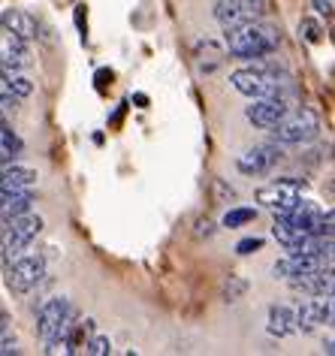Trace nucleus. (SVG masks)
<instances>
[{"mask_svg": "<svg viewBox=\"0 0 335 356\" xmlns=\"http://www.w3.org/2000/svg\"><path fill=\"white\" fill-rule=\"evenodd\" d=\"M230 85L239 94L251 97V100H260V97H287L293 91L287 70L263 58H257L251 67H242L236 73H230Z\"/></svg>", "mask_w": 335, "mask_h": 356, "instance_id": "f257e3e1", "label": "nucleus"}, {"mask_svg": "<svg viewBox=\"0 0 335 356\" xmlns=\"http://www.w3.org/2000/svg\"><path fill=\"white\" fill-rule=\"evenodd\" d=\"M224 42L230 49L233 58L251 60V58H266L272 51H278L281 46V33L278 28H272L266 22H248V24H233L224 28Z\"/></svg>", "mask_w": 335, "mask_h": 356, "instance_id": "f03ea898", "label": "nucleus"}, {"mask_svg": "<svg viewBox=\"0 0 335 356\" xmlns=\"http://www.w3.org/2000/svg\"><path fill=\"white\" fill-rule=\"evenodd\" d=\"M73 323H76V308L67 296H51L49 302H42L37 311V335L46 341L49 353L60 350V347L67 350V338Z\"/></svg>", "mask_w": 335, "mask_h": 356, "instance_id": "7ed1b4c3", "label": "nucleus"}, {"mask_svg": "<svg viewBox=\"0 0 335 356\" xmlns=\"http://www.w3.org/2000/svg\"><path fill=\"white\" fill-rule=\"evenodd\" d=\"M42 218L40 215H31V211H24V215H15V218H6L3 220V263H10V257H22V251L28 248L33 238L42 233Z\"/></svg>", "mask_w": 335, "mask_h": 356, "instance_id": "20e7f679", "label": "nucleus"}, {"mask_svg": "<svg viewBox=\"0 0 335 356\" xmlns=\"http://www.w3.org/2000/svg\"><path fill=\"white\" fill-rule=\"evenodd\" d=\"M320 133V118L311 109H302L296 115H287L278 127H272V139L281 142V145H302V142L317 139Z\"/></svg>", "mask_w": 335, "mask_h": 356, "instance_id": "39448f33", "label": "nucleus"}, {"mask_svg": "<svg viewBox=\"0 0 335 356\" xmlns=\"http://www.w3.org/2000/svg\"><path fill=\"white\" fill-rule=\"evenodd\" d=\"M46 275V260L40 254H31V257H15L13 263L3 266V281L13 293H28L33 290L37 284L42 281Z\"/></svg>", "mask_w": 335, "mask_h": 356, "instance_id": "423d86ee", "label": "nucleus"}, {"mask_svg": "<svg viewBox=\"0 0 335 356\" xmlns=\"http://www.w3.org/2000/svg\"><path fill=\"white\" fill-rule=\"evenodd\" d=\"M266 13H269V0H215V6H211V15L224 28L257 22Z\"/></svg>", "mask_w": 335, "mask_h": 356, "instance_id": "0eeeda50", "label": "nucleus"}, {"mask_svg": "<svg viewBox=\"0 0 335 356\" xmlns=\"http://www.w3.org/2000/svg\"><path fill=\"white\" fill-rule=\"evenodd\" d=\"M305 184L296 181V178H281V181H272L269 188H260L257 191V202H263L266 209H272L275 215H287V211H293L302 197Z\"/></svg>", "mask_w": 335, "mask_h": 356, "instance_id": "6e6552de", "label": "nucleus"}, {"mask_svg": "<svg viewBox=\"0 0 335 356\" xmlns=\"http://www.w3.org/2000/svg\"><path fill=\"white\" fill-rule=\"evenodd\" d=\"M290 115V100L287 97H260L251 106H245V118H248L254 127L260 130H272L278 127Z\"/></svg>", "mask_w": 335, "mask_h": 356, "instance_id": "1a4fd4ad", "label": "nucleus"}, {"mask_svg": "<svg viewBox=\"0 0 335 356\" xmlns=\"http://www.w3.org/2000/svg\"><path fill=\"white\" fill-rule=\"evenodd\" d=\"M281 157H284L281 142L272 139V142H263V145L242 151V154L236 157V166H239V172H245V175H263V172H269Z\"/></svg>", "mask_w": 335, "mask_h": 356, "instance_id": "9d476101", "label": "nucleus"}, {"mask_svg": "<svg viewBox=\"0 0 335 356\" xmlns=\"http://www.w3.org/2000/svg\"><path fill=\"white\" fill-rule=\"evenodd\" d=\"M290 287L299 293H308V296H335V263H326L314 272L296 275V278H290Z\"/></svg>", "mask_w": 335, "mask_h": 356, "instance_id": "9b49d317", "label": "nucleus"}, {"mask_svg": "<svg viewBox=\"0 0 335 356\" xmlns=\"http://www.w3.org/2000/svg\"><path fill=\"white\" fill-rule=\"evenodd\" d=\"M332 308H335V296H317V299H308L296 308V320H299V329L302 332H314L317 326H329V317H332Z\"/></svg>", "mask_w": 335, "mask_h": 356, "instance_id": "f8f14e48", "label": "nucleus"}, {"mask_svg": "<svg viewBox=\"0 0 335 356\" xmlns=\"http://www.w3.org/2000/svg\"><path fill=\"white\" fill-rule=\"evenodd\" d=\"M329 260L326 257H317V254H287L284 260H278L275 266H272V278H296V275H305V272H314L320 269V266H326Z\"/></svg>", "mask_w": 335, "mask_h": 356, "instance_id": "ddd939ff", "label": "nucleus"}, {"mask_svg": "<svg viewBox=\"0 0 335 356\" xmlns=\"http://www.w3.org/2000/svg\"><path fill=\"white\" fill-rule=\"evenodd\" d=\"M0 55H3V70L31 67V51H28V46H24V37H19V33H13V31H3Z\"/></svg>", "mask_w": 335, "mask_h": 356, "instance_id": "4468645a", "label": "nucleus"}, {"mask_svg": "<svg viewBox=\"0 0 335 356\" xmlns=\"http://www.w3.org/2000/svg\"><path fill=\"white\" fill-rule=\"evenodd\" d=\"M33 202H37L33 188H3V197H0V215H3V220L15 218V215H24Z\"/></svg>", "mask_w": 335, "mask_h": 356, "instance_id": "2eb2a0df", "label": "nucleus"}, {"mask_svg": "<svg viewBox=\"0 0 335 356\" xmlns=\"http://www.w3.org/2000/svg\"><path fill=\"white\" fill-rule=\"evenodd\" d=\"M0 24H3V31H13V33H19V37H24V40H31V37H37L40 33V22L33 19L31 13L13 10V6L0 13Z\"/></svg>", "mask_w": 335, "mask_h": 356, "instance_id": "dca6fc26", "label": "nucleus"}, {"mask_svg": "<svg viewBox=\"0 0 335 356\" xmlns=\"http://www.w3.org/2000/svg\"><path fill=\"white\" fill-rule=\"evenodd\" d=\"M299 329V320H296V311L287 308V305H272L269 308V323H266V332L272 338H287Z\"/></svg>", "mask_w": 335, "mask_h": 356, "instance_id": "f3484780", "label": "nucleus"}, {"mask_svg": "<svg viewBox=\"0 0 335 356\" xmlns=\"http://www.w3.org/2000/svg\"><path fill=\"white\" fill-rule=\"evenodd\" d=\"M37 169L31 166H19V163H6L3 166V188H33L37 184Z\"/></svg>", "mask_w": 335, "mask_h": 356, "instance_id": "a211bd4d", "label": "nucleus"}, {"mask_svg": "<svg viewBox=\"0 0 335 356\" xmlns=\"http://www.w3.org/2000/svg\"><path fill=\"white\" fill-rule=\"evenodd\" d=\"M22 148H24V142L19 139V133L10 127V121H3V127H0V160H3V166L15 163V157L22 154Z\"/></svg>", "mask_w": 335, "mask_h": 356, "instance_id": "6ab92c4d", "label": "nucleus"}, {"mask_svg": "<svg viewBox=\"0 0 335 356\" xmlns=\"http://www.w3.org/2000/svg\"><path fill=\"white\" fill-rule=\"evenodd\" d=\"M245 293H248V281L239 278V275H230V278L224 281V290H220V296H224V302H236V299H242Z\"/></svg>", "mask_w": 335, "mask_h": 356, "instance_id": "aec40b11", "label": "nucleus"}, {"mask_svg": "<svg viewBox=\"0 0 335 356\" xmlns=\"http://www.w3.org/2000/svg\"><path fill=\"white\" fill-rule=\"evenodd\" d=\"M257 218V209H230L224 215V227L227 229H236V227H245Z\"/></svg>", "mask_w": 335, "mask_h": 356, "instance_id": "412c9836", "label": "nucleus"}, {"mask_svg": "<svg viewBox=\"0 0 335 356\" xmlns=\"http://www.w3.org/2000/svg\"><path fill=\"white\" fill-rule=\"evenodd\" d=\"M3 85L10 88L13 94H19L22 100L33 94V82H31V79H24V76H10V70H3Z\"/></svg>", "mask_w": 335, "mask_h": 356, "instance_id": "4be33fe9", "label": "nucleus"}, {"mask_svg": "<svg viewBox=\"0 0 335 356\" xmlns=\"http://www.w3.org/2000/svg\"><path fill=\"white\" fill-rule=\"evenodd\" d=\"M299 37L314 46V42L323 40V28H320V24H317L314 19H302V22H299Z\"/></svg>", "mask_w": 335, "mask_h": 356, "instance_id": "5701e85b", "label": "nucleus"}, {"mask_svg": "<svg viewBox=\"0 0 335 356\" xmlns=\"http://www.w3.org/2000/svg\"><path fill=\"white\" fill-rule=\"evenodd\" d=\"M85 353H91V356H106V353H112V341H109L106 335H94V338H88Z\"/></svg>", "mask_w": 335, "mask_h": 356, "instance_id": "b1692460", "label": "nucleus"}, {"mask_svg": "<svg viewBox=\"0 0 335 356\" xmlns=\"http://www.w3.org/2000/svg\"><path fill=\"white\" fill-rule=\"evenodd\" d=\"M260 248H263V238H257V236H254V238H242V242L236 245V254H239V257H248V254H257Z\"/></svg>", "mask_w": 335, "mask_h": 356, "instance_id": "393cba45", "label": "nucleus"}, {"mask_svg": "<svg viewBox=\"0 0 335 356\" xmlns=\"http://www.w3.org/2000/svg\"><path fill=\"white\" fill-rule=\"evenodd\" d=\"M73 19H76V28H79V37H82V42L88 40V13H85V3H79L73 10Z\"/></svg>", "mask_w": 335, "mask_h": 356, "instance_id": "a878e982", "label": "nucleus"}, {"mask_svg": "<svg viewBox=\"0 0 335 356\" xmlns=\"http://www.w3.org/2000/svg\"><path fill=\"white\" fill-rule=\"evenodd\" d=\"M19 100H22V97H19V94H13L10 88L3 85V94H0V103H3V112H10V109L15 112V109H19Z\"/></svg>", "mask_w": 335, "mask_h": 356, "instance_id": "bb28decb", "label": "nucleus"}, {"mask_svg": "<svg viewBox=\"0 0 335 356\" xmlns=\"http://www.w3.org/2000/svg\"><path fill=\"white\" fill-rule=\"evenodd\" d=\"M112 79H115V73H112V70H97L94 82H97V88H106V85H112Z\"/></svg>", "mask_w": 335, "mask_h": 356, "instance_id": "cd10ccee", "label": "nucleus"}, {"mask_svg": "<svg viewBox=\"0 0 335 356\" xmlns=\"http://www.w3.org/2000/svg\"><path fill=\"white\" fill-rule=\"evenodd\" d=\"M211 233H215V224H211V220H209V218H202V220H199V224H197V236H199V238H202V236H206V238H209Z\"/></svg>", "mask_w": 335, "mask_h": 356, "instance_id": "c85d7f7f", "label": "nucleus"}, {"mask_svg": "<svg viewBox=\"0 0 335 356\" xmlns=\"http://www.w3.org/2000/svg\"><path fill=\"white\" fill-rule=\"evenodd\" d=\"M314 10L323 13V15H329L332 13V3H329V0H314Z\"/></svg>", "mask_w": 335, "mask_h": 356, "instance_id": "c756f323", "label": "nucleus"}, {"mask_svg": "<svg viewBox=\"0 0 335 356\" xmlns=\"http://www.w3.org/2000/svg\"><path fill=\"white\" fill-rule=\"evenodd\" d=\"M133 100H136L139 106H148V97H145V94H136V97H133Z\"/></svg>", "mask_w": 335, "mask_h": 356, "instance_id": "7c9ffc66", "label": "nucleus"}, {"mask_svg": "<svg viewBox=\"0 0 335 356\" xmlns=\"http://www.w3.org/2000/svg\"><path fill=\"white\" fill-rule=\"evenodd\" d=\"M326 257H329V263H335V242H332V248H329V254Z\"/></svg>", "mask_w": 335, "mask_h": 356, "instance_id": "2f4dec72", "label": "nucleus"}, {"mask_svg": "<svg viewBox=\"0 0 335 356\" xmlns=\"http://www.w3.org/2000/svg\"><path fill=\"white\" fill-rule=\"evenodd\" d=\"M326 353H332V356H335V341H332V344H326Z\"/></svg>", "mask_w": 335, "mask_h": 356, "instance_id": "473e14b6", "label": "nucleus"}]
</instances>
